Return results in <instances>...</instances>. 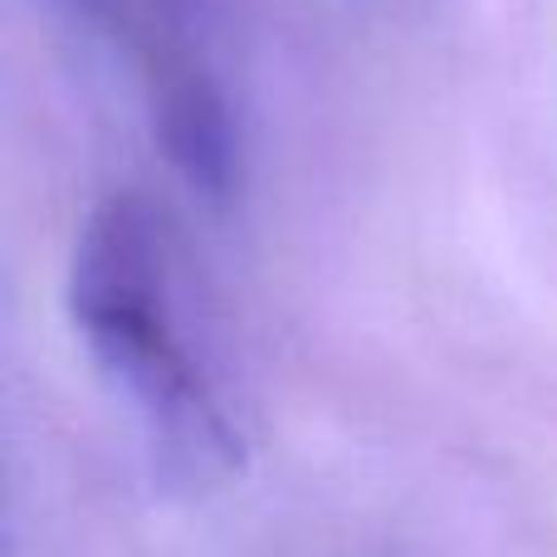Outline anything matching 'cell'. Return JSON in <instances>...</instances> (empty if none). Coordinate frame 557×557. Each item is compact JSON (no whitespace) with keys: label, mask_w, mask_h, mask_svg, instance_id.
Returning a JSON list of instances; mask_svg holds the SVG:
<instances>
[{"label":"cell","mask_w":557,"mask_h":557,"mask_svg":"<svg viewBox=\"0 0 557 557\" xmlns=\"http://www.w3.org/2000/svg\"><path fill=\"white\" fill-rule=\"evenodd\" d=\"M64 304L84 352L123 396L172 484L206 490L240 470V431L201 352L182 231L137 186L108 191L74 235Z\"/></svg>","instance_id":"obj_1"},{"label":"cell","mask_w":557,"mask_h":557,"mask_svg":"<svg viewBox=\"0 0 557 557\" xmlns=\"http://www.w3.org/2000/svg\"><path fill=\"white\" fill-rule=\"evenodd\" d=\"M133 69L162 152L206 196L240 172V127L201 0H54Z\"/></svg>","instance_id":"obj_2"}]
</instances>
